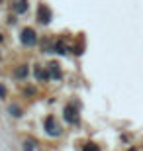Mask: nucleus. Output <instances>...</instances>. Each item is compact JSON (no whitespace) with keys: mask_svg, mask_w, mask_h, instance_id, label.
Segmentation results:
<instances>
[{"mask_svg":"<svg viewBox=\"0 0 143 151\" xmlns=\"http://www.w3.org/2000/svg\"><path fill=\"white\" fill-rule=\"evenodd\" d=\"M65 118H67V122H77V108H73L69 104L65 108Z\"/></svg>","mask_w":143,"mask_h":151,"instance_id":"obj_4","label":"nucleus"},{"mask_svg":"<svg viewBox=\"0 0 143 151\" xmlns=\"http://www.w3.org/2000/svg\"><path fill=\"white\" fill-rule=\"evenodd\" d=\"M26 75H28V69L26 67H22L20 71H18V77H26Z\"/></svg>","mask_w":143,"mask_h":151,"instance_id":"obj_8","label":"nucleus"},{"mask_svg":"<svg viewBox=\"0 0 143 151\" xmlns=\"http://www.w3.org/2000/svg\"><path fill=\"white\" fill-rule=\"evenodd\" d=\"M49 18H51L49 8H47V6H41V8H39V22H41V24H47V22H49Z\"/></svg>","mask_w":143,"mask_h":151,"instance_id":"obj_3","label":"nucleus"},{"mask_svg":"<svg viewBox=\"0 0 143 151\" xmlns=\"http://www.w3.org/2000/svg\"><path fill=\"white\" fill-rule=\"evenodd\" d=\"M45 128H47L49 135H59V132H61V128L55 124V120H53V118H47V120H45Z\"/></svg>","mask_w":143,"mask_h":151,"instance_id":"obj_2","label":"nucleus"},{"mask_svg":"<svg viewBox=\"0 0 143 151\" xmlns=\"http://www.w3.org/2000/svg\"><path fill=\"white\" fill-rule=\"evenodd\" d=\"M24 149H26V151H32L33 147H32V143H26V145H24Z\"/></svg>","mask_w":143,"mask_h":151,"instance_id":"obj_9","label":"nucleus"},{"mask_svg":"<svg viewBox=\"0 0 143 151\" xmlns=\"http://www.w3.org/2000/svg\"><path fill=\"white\" fill-rule=\"evenodd\" d=\"M0 96H4V88L2 86H0Z\"/></svg>","mask_w":143,"mask_h":151,"instance_id":"obj_10","label":"nucleus"},{"mask_svg":"<svg viewBox=\"0 0 143 151\" xmlns=\"http://www.w3.org/2000/svg\"><path fill=\"white\" fill-rule=\"evenodd\" d=\"M22 41H24V45H35V41H37V37H35V32L33 29H29V28H26L22 32Z\"/></svg>","mask_w":143,"mask_h":151,"instance_id":"obj_1","label":"nucleus"},{"mask_svg":"<svg viewBox=\"0 0 143 151\" xmlns=\"http://www.w3.org/2000/svg\"><path fill=\"white\" fill-rule=\"evenodd\" d=\"M35 75H37V78H39V81H41V78H47V73H43L41 69H37V71H35Z\"/></svg>","mask_w":143,"mask_h":151,"instance_id":"obj_6","label":"nucleus"},{"mask_svg":"<svg viewBox=\"0 0 143 151\" xmlns=\"http://www.w3.org/2000/svg\"><path fill=\"white\" fill-rule=\"evenodd\" d=\"M14 10L20 12V14L26 12L28 10V2H26V0H14Z\"/></svg>","mask_w":143,"mask_h":151,"instance_id":"obj_5","label":"nucleus"},{"mask_svg":"<svg viewBox=\"0 0 143 151\" xmlns=\"http://www.w3.org/2000/svg\"><path fill=\"white\" fill-rule=\"evenodd\" d=\"M84 151H100V149H98V145L90 143V145H86V147H84Z\"/></svg>","mask_w":143,"mask_h":151,"instance_id":"obj_7","label":"nucleus"}]
</instances>
